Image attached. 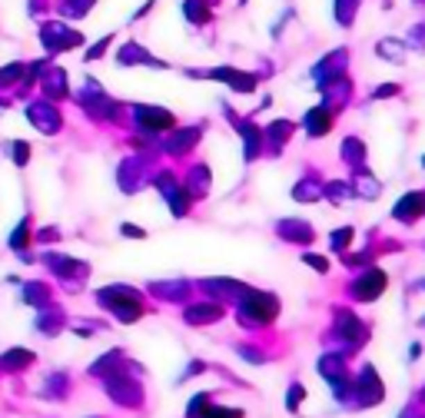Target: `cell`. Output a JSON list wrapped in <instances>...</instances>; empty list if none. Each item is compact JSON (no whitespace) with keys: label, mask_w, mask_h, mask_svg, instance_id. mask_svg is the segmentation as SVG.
Wrapping results in <instances>:
<instances>
[{"label":"cell","mask_w":425,"mask_h":418,"mask_svg":"<svg viewBox=\"0 0 425 418\" xmlns=\"http://www.w3.org/2000/svg\"><path fill=\"white\" fill-rule=\"evenodd\" d=\"M40 44H44L47 53H63V50H76V47H83V33L74 30L67 20H47L40 24Z\"/></svg>","instance_id":"obj_1"},{"label":"cell","mask_w":425,"mask_h":418,"mask_svg":"<svg viewBox=\"0 0 425 418\" xmlns=\"http://www.w3.org/2000/svg\"><path fill=\"white\" fill-rule=\"evenodd\" d=\"M117 63H120V67H160V70L167 67L163 60L153 57L143 44H133V40H130V44H123L120 50H117Z\"/></svg>","instance_id":"obj_2"},{"label":"cell","mask_w":425,"mask_h":418,"mask_svg":"<svg viewBox=\"0 0 425 418\" xmlns=\"http://www.w3.org/2000/svg\"><path fill=\"white\" fill-rule=\"evenodd\" d=\"M206 76H212V80H223V83H229L233 90H240V93H253V90H256V76L243 74V70H233V67H216V70H206Z\"/></svg>","instance_id":"obj_3"},{"label":"cell","mask_w":425,"mask_h":418,"mask_svg":"<svg viewBox=\"0 0 425 418\" xmlns=\"http://www.w3.org/2000/svg\"><path fill=\"white\" fill-rule=\"evenodd\" d=\"M183 17L193 27H206L212 20V3L210 0H183Z\"/></svg>","instance_id":"obj_4"},{"label":"cell","mask_w":425,"mask_h":418,"mask_svg":"<svg viewBox=\"0 0 425 418\" xmlns=\"http://www.w3.org/2000/svg\"><path fill=\"white\" fill-rule=\"evenodd\" d=\"M97 7V0H60L57 3V17L60 20H83Z\"/></svg>","instance_id":"obj_5"},{"label":"cell","mask_w":425,"mask_h":418,"mask_svg":"<svg viewBox=\"0 0 425 418\" xmlns=\"http://www.w3.org/2000/svg\"><path fill=\"white\" fill-rule=\"evenodd\" d=\"M376 53H379L382 60H389V63H402V60H406V44H402V40H392V37H385V40L376 44Z\"/></svg>","instance_id":"obj_6"},{"label":"cell","mask_w":425,"mask_h":418,"mask_svg":"<svg viewBox=\"0 0 425 418\" xmlns=\"http://www.w3.org/2000/svg\"><path fill=\"white\" fill-rule=\"evenodd\" d=\"M63 87H67V74H63L60 67L47 70V76H44V90H47V93H53V97H63Z\"/></svg>","instance_id":"obj_7"},{"label":"cell","mask_w":425,"mask_h":418,"mask_svg":"<svg viewBox=\"0 0 425 418\" xmlns=\"http://www.w3.org/2000/svg\"><path fill=\"white\" fill-rule=\"evenodd\" d=\"M110 40H113V37H100V40H97V44H93L90 50H87V60L103 57V53H106V47H110Z\"/></svg>","instance_id":"obj_8"},{"label":"cell","mask_w":425,"mask_h":418,"mask_svg":"<svg viewBox=\"0 0 425 418\" xmlns=\"http://www.w3.org/2000/svg\"><path fill=\"white\" fill-rule=\"evenodd\" d=\"M20 74H24V63H10L7 70H0V83H10V80H17Z\"/></svg>","instance_id":"obj_9"},{"label":"cell","mask_w":425,"mask_h":418,"mask_svg":"<svg viewBox=\"0 0 425 418\" xmlns=\"http://www.w3.org/2000/svg\"><path fill=\"white\" fill-rule=\"evenodd\" d=\"M395 90H399V87H395V83H382V87L376 90V97H392Z\"/></svg>","instance_id":"obj_10"}]
</instances>
